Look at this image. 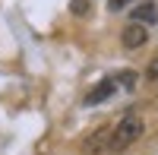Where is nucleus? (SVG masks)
Returning <instances> with one entry per match:
<instances>
[{
    "label": "nucleus",
    "instance_id": "nucleus-1",
    "mask_svg": "<svg viewBox=\"0 0 158 155\" xmlns=\"http://www.w3.org/2000/svg\"><path fill=\"white\" fill-rule=\"evenodd\" d=\"M142 130H146V124H142L136 114H127V117L117 120V127L111 130V146H114V149H127V146H133L136 139L142 136Z\"/></svg>",
    "mask_w": 158,
    "mask_h": 155
},
{
    "label": "nucleus",
    "instance_id": "nucleus-2",
    "mask_svg": "<svg viewBox=\"0 0 158 155\" xmlns=\"http://www.w3.org/2000/svg\"><path fill=\"white\" fill-rule=\"evenodd\" d=\"M120 44L130 48V51H139L142 44H149V29L142 22H130L123 25V32H120Z\"/></svg>",
    "mask_w": 158,
    "mask_h": 155
},
{
    "label": "nucleus",
    "instance_id": "nucleus-3",
    "mask_svg": "<svg viewBox=\"0 0 158 155\" xmlns=\"http://www.w3.org/2000/svg\"><path fill=\"white\" fill-rule=\"evenodd\" d=\"M114 92H117V82H114V79H101V82L85 95V105H89V108H92V105H101V101H108Z\"/></svg>",
    "mask_w": 158,
    "mask_h": 155
},
{
    "label": "nucleus",
    "instance_id": "nucleus-4",
    "mask_svg": "<svg viewBox=\"0 0 158 155\" xmlns=\"http://www.w3.org/2000/svg\"><path fill=\"white\" fill-rule=\"evenodd\" d=\"M130 16H133V22H142V25L149 22V25H155V22H158V6L146 0V3H139L133 13H130Z\"/></svg>",
    "mask_w": 158,
    "mask_h": 155
},
{
    "label": "nucleus",
    "instance_id": "nucleus-5",
    "mask_svg": "<svg viewBox=\"0 0 158 155\" xmlns=\"http://www.w3.org/2000/svg\"><path fill=\"white\" fill-rule=\"evenodd\" d=\"M108 146H111V133H108V130H101V133H92V136L85 139V152H89V155H101Z\"/></svg>",
    "mask_w": 158,
    "mask_h": 155
},
{
    "label": "nucleus",
    "instance_id": "nucleus-6",
    "mask_svg": "<svg viewBox=\"0 0 158 155\" xmlns=\"http://www.w3.org/2000/svg\"><path fill=\"white\" fill-rule=\"evenodd\" d=\"M70 10L76 16H89V0H70Z\"/></svg>",
    "mask_w": 158,
    "mask_h": 155
},
{
    "label": "nucleus",
    "instance_id": "nucleus-7",
    "mask_svg": "<svg viewBox=\"0 0 158 155\" xmlns=\"http://www.w3.org/2000/svg\"><path fill=\"white\" fill-rule=\"evenodd\" d=\"M146 76H149V79L152 82H158V54L149 60V67H146Z\"/></svg>",
    "mask_w": 158,
    "mask_h": 155
},
{
    "label": "nucleus",
    "instance_id": "nucleus-8",
    "mask_svg": "<svg viewBox=\"0 0 158 155\" xmlns=\"http://www.w3.org/2000/svg\"><path fill=\"white\" fill-rule=\"evenodd\" d=\"M130 3H133V0H108V10H111V13H120V10L130 6Z\"/></svg>",
    "mask_w": 158,
    "mask_h": 155
}]
</instances>
